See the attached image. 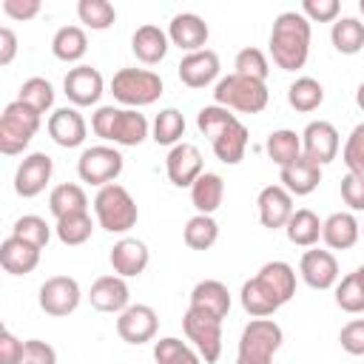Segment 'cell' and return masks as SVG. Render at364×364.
I'll return each mask as SVG.
<instances>
[{
	"mask_svg": "<svg viewBox=\"0 0 364 364\" xmlns=\"http://www.w3.org/2000/svg\"><path fill=\"white\" fill-rule=\"evenodd\" d=\"M182 330H185L188 341H193V347L205 364L219 361V355H222V318H216L199 307H188L182 316Z\"/></svg>",
	"mask_w": 364,
	"mask_h": 364,
	"instance_id": "cell-9",
	"label": "cell"
},
{
	"mask_svg": "<svg viewBox=\"0 0 364 364\" xmlns=\"http://www.w3.org/2000/svg\"><path fill=\"white\" fill-rule=\"evenodd\" d=\"M11 236H17V239H23V242H28V245H34V247L43 250V247L48 245V239H51V228L46 225L43 216L26 213V216H20V219L14 222Z\"/></svg>",
	"mask_w": 364,
	"mask_h": 364,
	"instance_id": "cell-46",
	"label": "cell"
},
{
	"mask_svg": "<svg viewBox=\"0 0 364 364\" xmlns=\"http://www.w3.org/2000/svg\"><path fill=\"white\" fill-rule=\"evenodd\" d=\"M222 199H225V182H222V176L213 173V171H205V173L191 185V202H193L196 213L210 216L213 210H219Z\"/></svg>",
	"mask_w": 364,
	"mask_h": 364,
	"instance_id": "cell-30",
	"label": "cell"
},
{
	"mask_svg": "<svg viewBox=\"0 0 364 364\" xmlns=\"http://www.w3.org/2000/svg\"><path fill=\"white\" fill-rule=\"evenodd\" d=\"M108 262H111V267H114L117 276H122V279H134V276H139V273L148 267L151 253H148V245H145L142 239H131V236H125V239H119V242L111 247Z\"/></svg>",
	"mask_w": 364,
	"mask_h": 364,
	"instance_id": "cell-20",
	"label": "cell"
},
{
	"mask_svg": "<svg viewBox=\"0 0 364 364\" xmlns=\"http://www.w3.org/2000/svg\"><path fill=\"white\" fill-rule=\"evenodd\" d=\"M94 213H97L100 228L108 230V233H128L136 225V219H139L134 196L122 185H117V182H111V185L97 191Z\"/></svg>",
	"mask_w": 364,
	"mask_h": 364,
	"instance_id": "cell-5",
	"label": "cell"
},
{
	"mask_svg": "<svg viewBox=\"0 0 364 364\" xmlns=\"http://www.w3.org/2000/svg\"><path fill=\"white\" fill-rule=\"evenodd\" d=\"M51 51L63 63H77L88 51V37H85V31L80 26H63L51 37Z\"/></svg>",
	"mask_w": 364,
	"mask_h": 364,
	"instance_id": "cell-32",
	"label": "cell"
},
{
	"mask_svg": "<svg viewBox=\"0 0 364 364\" xmlns=\"http://www.w3.org/2000/svg\"><path fill=\"white\" fill-rule=\"evenodd\" d=\"M341 11V3L338 0H304L301 3V14L310 20V23H333Z\"/></svg>",
	"mask_w": 364,
	"mask_h": 364,
	"instance_id": "cell-48",
	"label": "cell"
},
{
	"mask_svg": "<svg viewBox=\"0 0 364 364\" xmlns=\"http://www.w3.org/2000/svg\"><path fill=\"white\" fill-rule=\"evenodd\" d=\"M91 230H94V222H91L88 213H71V216L57 219V225H54L57 239H60L63 245H68V247L88 242V239H91Z\"/></svg>",
	"mask_w": 364,
	"mask_h": 364,
	"instance_id": "cell-44",
	"label": "cell"
},
{
	"mask_svg": "<svg viewBox=\"0 0 364 364\" xmlns=\"http://www.w3.org/2000/svg\"><path fill=\"white\" fill-rule=\"evenodd\" d=\"M165 171H168V179L176 185V188H191L202 173H205V162H202V154L193 142H179L168 151V159H165Z\"/></svg>",
	"mask_w": 364,
	"mask_h": 364,
	"instance_id": "cell-14",
	"label": "cell"
},
{
	"mask_svg": "<svg viewBox=\"0 0 364 364\" xmlns=\"http://www.w3.org/2000/svg\"><path fill=\"white\" fill-rule=\"evenodd\" d=\"M259 276L276 290V296L282 299V304H287L293 299V293H296V270L287 262H279V259L276 262H267V264H262Z\"/></svg>",
	"mask_w": 364,
	"mask_h": 364,
	"instance_id": "cell-40",
	"label": "cell"
},
{
	"mask_svg": "<svg viewBox=\"0 0 364 364\" xmlns=\"http://www.w3.org/2000/svg\"><path fill=\"white\" fill-rule=\"evenodd\" d=\"M282 341L284 333L273 318H250L239 336L236 364H273Z\"/></svg>",
	"mask_w": 364,
	"mask_h": 364,
	"instance_id": "cell-6",
	"label": "cell"
},
{
	"mask_svg": "<svg viewBox=\"0 0 364 364\" xmlns=\"http://www.w3.org/2000/svg\"><path fill=\"white\" fill-rule=\"evenodd\" d=\"M14 54H17V34L9 26H3L0 28V65H9Z\"/></svg>",
	"mask_w": 364,
	"mask_h": 364,
	"instance_id": "cell-54",
	"label": "cell"
},
{
	"mask_svg": "<svg viewBox=\"0 0 364 364\" xmlns=\"http://www.w3.org/2000/svg\"><path fill=\"white\" fill-rule=\"evenodd\" d=\"M239 299H242L245 313H250L253 318H267V316H273V313L282 307V299L276 296V290H273L259 273L242 284Z\"/></svg>",
	"mask_w": 364,
	"mask_h": 364,
	"instance_id": "cell-25",
	"label": "cell"
},
{
	"mask_svg": "<svg viewBox=\"0 0 364 364\" xmlns=\"http://www.w3.org/2000/svg\"><path fill=\"white\" fill-rule=\"evenodd\" d=\"M154 361L156 364H202V355L196 350H191L185 341L165 336L154 344Z\"/></svg>",
	"mask_w": 364,
	"mask_h": 364,
	"instance_id": "cell-41",
	"label": "cell"
},
{
	"mask_svg": "<svg viewBox=\"0 0 364 364\" xmlns=\"http://www.w3.org/2000/svg\"><path fill=\"white\" fill-rule=\"evenodd\" d=\"M77 173L82 182L105 188L122 173V154L111 145H91L77 159Z\"/></svg>",
	"mask_w": 364,
	"mask_h": 364,
	"instance_id": "cell-10",
	"label": "cell"
},
{
	"mask_svg": "<svg viewBox=\"0 0 364 364\" xmlns=\"http://www.w3.org/2000/svg\"><path fill=\"white\" fill-rule=\"evenodd\" d=\"M267 102H270L267 85L259 80L242 77V74H228L213 88V105H222L228 111L233 108L242 114H259L267 108Z\"/></svg>",
	"mask_w": 364,
	"mask_h": 364,
	"instance_id": "cell-4",
	"label": "cell"
},
{
	"mask_svg": "<svg viewBox=\"0 0 364 364\" xmlns=\"http://www.w3.org/2000/svg\"><path fill=\"white\" fill-rule=\"evenodd\" d=\"M310 20L301 11H282L270 28V57L282 71H299L310 57Z\"/></svg>",
	"mask_w": 364,
	"mask_h": 364,
	"instance_id": "cell-2",
	"label": "cell"
},
{
	"mask_svg": "<svg viewBox=\"0 0 364 364\" xmlns=\"http://www.w3.org/2000/svg\"><path fill=\"white\" fill-rule=\"evenodd\" d=\"M85 134H88V125L77 108H57L48 117V136L60 148H80L85 142Z\"/></svg>",
	"mask_w": 364,
	"mask_h": 364,
	"instance_id": "cell-23",
	"label": "cell"
},
{
	"mask_svg": "<svg viewBox=\"0 0 364 364\" xmlns=\"http://www.w3.org/2000/svg\"><path fill=\"white\" fill-rule=\"evenodd\" d=\"M77 17L94 31H105L117 20V9L108 0H80L77 3Z\"/></svg>",
	"mask_w": 364,
	"mask_h": 364,
	"instance_id": "cell-42",
	"label": "cell"
},
{
	"mask_svg": "<svg viewBox=\"0 0 364 364\" xmlns=\"http://www.w3.org/2000/svg\"><path fill=\"white\" fill-rule=\"evenodd\" d=\"M336 304L344 313H364V264L336 284Z\"/></svg>",
	"mask_w": 364,
	"mask_h": 364,
	"instance_id": "cell-37",
	"label": "cell"
},
{
	"mask_svg": "<svg viewBox=\"0 0 364 364\" xmlns=\"http://www.w3.org/2000/svg\"><path fill=\"white\" fill-rule=\"evenodd\" d=\"M358 11H361V14H364V0H358Z\"/></svg>",
	"mask_w": 364,
	"mask_h": 364,
	"instance_id": "cell-56",
	"label": "cell"
},
{
	"mask_svg": "<svg viewBox=\"0 0 364 364\" xmlns=\"http://www.w3.org/2000/svg\"><path fill=\"white\" fill-rule=\"evenodd\" d=\"M330 40L338 54H358L364 48V23L355 17H341L333 23Z\"/></svg>",
	"mask_w": 364,
	"mask_h": 364,
	"instance_id": "cell-36",
	"label": "cell"
},
{
	"mask_svg": "<svg viewBox=\"0 0 364 364\" xmlns=\"http://www.w3.org/2000/svg\"><path fill=\"white\" fill-rule=\"evenodd\" d=\"M199 131L210 139V148L219 162L239 165L247 151V128L222 105H205L196 114Z\"/></svg>",
	"mask_w": 364,
	"mask_h": 364,
	"instance_id": "cell-1",
	"label": "cell"
},
{
	"mask_svg": "<svg viewBox=\"0 0 364 364\" xmlns=\"http://www.w3.org/2000/svg\"><path fill=\"white\" fill-rule=\"evenodd\" d=\"M256 208H259V222L267 228V230H276V228H284L293 216V196L282 188V185H267L259 191L256 196Z\"/></svg>",
	"mask_w": 364,
	"mask_h": 364,
	"instance_id": "cell-19",
	"label": "cell"
},
{
	"mask_svg": "<svg viewBox=\"0 0 364 364\" xmlns=\"http://www.w3.org/2000/svg\"><path fill=\"white\" fill-rule=\"evenodd\" d=\"M91 131L100 139H105V142H117V145L134 148V145L145 142V136H148V119L136 108L100 105L91 114Z\"/></svg>",
	"mask_w": 364,
	"mask_h": 364,
	"instance_id": "cell-3",
	"label": "cell"
},
{
	"mask_svg": "<svg viewBox=\"0 0 364 364\" xmlns=\"http://www.w3.org/2000/svg\"><path fill=\"white\" fill-rule=\"evenodd\" d=\"M208 37H210L208 23H205L199 14H193V11H182V14H176V17L168 23V40H171L176 48L188 51V54L202 51L205 43H208Z\"/></svg>",
	"mask_w": 364,
	"mask_h": 364,
	"instance_id": "cell-18",
	"label": "cell"
},
{
	"mask_svg": "<svg viewBox=\"0 0 364 364\" xmlns=\"http://www.w3.org/2000/svg\"><path fill=\"white\" fill-rule=\"evenodd\" d=\"M48 210L63 219L71 213H88V196L77 182H63L57 188H51L48 193Z\"/></svg>",
	"mask_w": 364,
	"mask_h": 364,
	"instance_id": "cell-31",
	"label": "cell"
},
{
	"mask_svg": "<svg viewBox=\"0 0 364 364\" xmlns=\"http://www.w3.org/2000/svg\"><path fill=\"white\" fill-rule=\"evenodd\" d=\"M264 151L279 168H284V165H290V162H296L301 156V134H296L290 128H279V131H273L267 136Z\"/></svg>",
	"mask_w": 364,
	"mask_h": 364,
	"instance_id": "cell-34",
	"label": "cell"
},
{
	"mask_svg": "<svg viewBox=\"0 0 364 364\" xmlns=\"http://www.w3.org/2000/svg\"><path fill=\"white\" fill-rule=\"evenodd\" d=\"M168 43H171V40H168V31H162L159 26L145 23V26H139V28L134 31V37H131V51H134V57H136L139 63L156 65V63L165 60Z\"/></svg>",
	"mask_w": 364,
	"mask_h": 364,
	"instance_id": "cell-27",
	"label": "cell"
},
{
	"mask_svg": "<svg viewBox=\"0 0 364 364\" xmlns=\"http://www.w3.org/2000/svg\"><path fill=\"white\" fill-rule=\"evenodd\" d=\"M179 80L188 88H205L219 77V54L213 48H202L193 54H185L179 60Z\"/></svg>",
	"mask_w": 364,
	"mask_h": 364,
	"instance_id": "cell-21",
	"label": "cell"
},
{
	"mask_svg": "<svg viewBox=\"0 0 364 364\" xmlns=\"http://www.w3.org/2000/svg\"><path fill=\"white\" fill-rule=\"evenodd\" d=\"M341 162L347 165V171L353 173H364V122H358L347 142H344V151H341Z\"/></svg>",
	"mask_w": 364,
	"mask_h": 364,
	"instance_id": "cell-47",
	"label": "cell"
},
{
	"mask_svg": "<svg viewBox=\"0 0 364 364\" xmlns=\"http://www.w3.org/2000/svg\"><path fill=\"white\" fill-rule=\"evenodd\" d=\"M301 154L316 165H327L338 156V131L327 119H313L301 131Z\"/></svg>",
	"mask_w": 364,
	"mask_h": 364,
	"instance_id": "cell-13",
	"label": "cell"
},
{
	"mask_svg": "<svg viewBox=\"0 0 364 364\" xmlns=\"http://www.w3.org/2000/svg\"><path fill=\"white\" fill-rule=\"evenodd\" d=\"M80 299H82L80 284L71 276H51V279H46L43 287H40V296H37L40 310L48 313V316H57V318L74 313L80 307Z\"/></svg>",
	"mask_w": 364,
	"mask_h": 364,
	"instance_id": "cell-11",
	"label": "cell"
},
{
	"mask_svg": "<svg viewBox=\"0 0 364 364\" xmlns=\"http://www.w3.org/2000/svg\"><path fill=\"white\" fill-rule=\"evenodd\" d=\"M0 264L11 276H26L40 264V247H34L17 236H9L0 245Z\"/></svg>",
	"mask_w": 364,
	"mask_h": 364,
	"instance_id": "cell-28",
	"label": "cell"
},
{
	"mask_svg": "<svg viewBox=\"0 0 364 364\" xmlns=\"http://www.w3.org/2000/svg\"><path fill=\"white\" fill-rule=\"evenodd\" d=\"M17 100L26 102L28 108H34L37 114H46V111L54 105V85H51L46 77H28V80L20 85Z\"/></svg>",
	"mask_w": 364,
	"mask_h": 364,
	"instance_id": "cell-43",
	"label": "cell"
},
{
	"mask_svg": "<svg viewBox=\"0 0 364 364\" xmlns=\"http://www.w3.org/2000/svg\"><path fill=\"white\" fill-rule=\"evenodd\" d=\"M40 0H3V11L11 20H31L40 14Z\"/></svg>",
	"mask_w": 364,
	"mask_h": 364,
	"instance_id": "cell-53",
	"label": "cell"
},
{
	"mask_svg": "<svg viewBox=\"0 0 364 364\" xmlns=\"http://www.w3.org/2000/svg\"><path fill=\"white\" fill-rule=\"evenodd\" d=\"M162 77L148 68H119L111 80V94L128 108L151 105L162 97Z\"/></svg>",
	"mask_w": 364,
	"mask_h": 364,
	"instance_id": "cell-7",
	"label": "cell"
},
{
	"mask_svg": "<svg viewBox=\"0 0 364 364\" xmlns=\"http://www.w3.org/2000/svg\"><path fill=\"white\" fill-rule=\"evenodd\" d=\"M287 102H290V108H296L301 114L316 111L324 102V88L316 77H296L287 88Z\"/></svg>",
	"mask_w": 364,
	"mask_h": 364,
	"instance_id": "cell-35",
	"label": "cell"
},
{
	"mask_svg": "<svg viewBox=\"0 0 364 364\" xmlns=\"http://www.w3.org/2000/svg\"><path fill=\"white\" fill-rule=\"evenodd\" d=\"M23 347H26V341H20L11 330H3V336H0V364H23Z\"/></svg>",
	"mask_w": 364,
	"mask_h": 364,
	"instance_id": "cell-52",
	"label": "cell"
},
{
	"mask_svg": "<svg viewBox=\"0 0 364 364\" xmlns=\"http://www.w3.org/2000/svg\"><path fill=\"white\" fill-rule=\"evenodd\" d=\"M279 179H282V188H284L290 196H307V193H313V191L318 188V182H321V165H316L313 159H307V156L301 154L296 162L279 168Z\"/></svg>",
	"mask_w": 364,
	"mask_h": 364,
	"instance_id": "cell-24",
	"label": "cell"
},
{
	"mask_svg": "<svg viewBox=\"0 0 364 364\" xmlns=\"http://www.w3.org/2000/svg\"><path fill=\"white\" fill-rule=\"evenodd\" d=\"M233 68H236L233 74H242V77H250V80H259V82H264L267 74H270V63H267L264 51L262 48H253V46H247V48H242L236 54Z\"/></svg>",
	"mask_w": 364,
	"mask_h": 364,
	"instance_id": "cell-45",
	"label": "cell"
},
{
	"mask_svg": "<svg viewBox=\"0 0 364 364\" xmlns=\"http://www.w3.org/2000/svg\"><path fill=\"white\" fill-rule=\"evenodd\" d=\"M284 230H287V239H290L293 245H299V247H313V245L318 242V236H321V219H318L310 208H299V210H293V216H290V222L284 225Z\"/></svg>",
	"mask_w": 364,
	"mask_h": 364,
	"instance_id": "cell-33",
	"label": "cell"
},
{
	"mask_svg": "<svg viewBox=\"0 0 364 364\" xmlns=\"http://www.w3.org/2000/svg\"><path fill=\"white\" fill-rule=\"evenodd\" d=\"M321 239L327 247L333 250H350L358 239H361V222L350 213V210H338L330 213L321 222Z\"/></svg>",
	"mask_w": 364,
	"mask_h": 364,
	"instance_id": "cell-26",
	"label": "cell"
},
{
	"mask_svg": "<svg viewBox=\"0 0 364 364\" xmlns=\"http://www.w3.org/2000/svg\"><path fill=\"white\" fill-rule=\"evenodd\" d=\"M151 136L156 145H179V139L185 136V117L182 111L176 108H162L154 119V128H151Z\"/></svg>",
	"mask_w": 364,
	"mask_h": 364,
	"instance_id": "cell-39",
	"label": "cell"
},
{
	"mask_svg": "<svg viewBox=\"0 0 364 364\" xmlns=\"http://www.w3.org/2000/svg\"><path fill=\"white\" fill-rule=\"evenodd\" d=\"M91 307L100 310V313H122L125 307H131V290L125 284L122 276H100L94 284H91Z\"/></svg>",
	"mask_w": 364,
	"mask_h": 364,
	"instance_id": "cell-22",
	"label": "cell"
},
{
	"mask_svg": "<svg viewBox=\"0 0 364 364\" xmlns=\"http://www.w3.org/2000/svg\"><path fill=\"white\" fill-rule=\"evenodd\" d=\"M341 199L350 210H364V173L347 171V176L341 179Z\"/></svg>",
	"mask_w": 364,
	"mask_h": 364,
	"instance_id": "cell-49",
	"label": "cell"
},
{
	"mask_svg": "<svg viewBox=\"0 0 364 364\" xmlns=\"http://www.w3.org/2000/svg\"><path fill=\"white\" fill-rule=\"evenodd\" d=\"M102 88H105V80L94 65H74L63 80L65 97L80 108L82 105H97L100 97H102Z\"/></svg>",
	"mask_w": 364,
	"mask_h": 364,
	"instance_id": "cell-16",
	"label": "cell"
},
{
	"mask_svg": "<svg viewBox=\"0 0 364 364\" xmlns=\"http://www.w3.org/2000/svg\"><path fill=\"white\" fill-rule=\"evenodd\" d=\"M51 173H54L51 156L43 154V151H34V154L23 156V162L17 165V171H14V191L23 199H31V196L46 191V185L51 182Z\"/></svg>",
	"mask_w": 364,
	"mask_h": 364,
	"instance_id": "cell-12",
	"label": "cell"
},
{
	"mask_svg": "<svg viewBox=\"0 0 364 364\" xmlns=\"http://www.w3.org/2000/svg\"><path fill=\"white\" fill-rule=\"evenodd\" d=\"M191 307H199L216 318H225L230 310V290L216 279H202L191 290Z\"/></svg>",
	"mask_w": 364,
	"mask_h": 364,
	"instance_id": "cell-29",
	"label": "cell"
},
{
	"mask_svg": "<svg viewBox=\"0 0 364 364\" xmlns=\"http://www.w3.org/2000/svg\"><path fill=\"white\" fill-rule=\"evenodd\" d=\"M355 105H358V108L364 111V82H361V85L355 88Z\"/></svg>",
	"mask_w": 364,
	"mask_h": 364,
	"instance_id": "cell-55",
	"label": "cell"
},
{
	"mask_svg": "<svg viewBox=\"0 0 364 364\" xmlns=\"http://www.w3.org/2000/svg\"><path fill=\"white\" fill-rule=\"evenodd\" d=\"M361 236H364V222H361Z\"/></svg>",
	"mask_w": 364,
	"mask_h": 364,
	"instance_id": "cell-57",
	"label": "cell"
},
{
	"mask_svg": "<svg viewBox=\"0 0 364 364\" xmlns=\"http://www.w3.org/2000/svg\"><path fill=\"white\" fill-rule=\"evenodd\" d=\"M156 327H159V316H156V310L151 304H131L117 318V333L128 344L151 341L156 336Z\"/></svg>",
	"mask_w": 364,
	"mask_h": 364,
	"instance_id": "cell-15",
	"label": "cell"
},
{
	"mask_svg": "<svg viewBox=\"0 0 364 364\" xmlns=\"http://www.w3.org/2000/svg\"><path fill=\"white\" fill-rule=\"evenodd\" d=\"M23 364H57V350L48 341L28 338L23 347Z\"/></svg>",
	"mask_w": 364,
	"mask_h": 364,
	"instance_id": "cell-51",
	"label": "cell"
},
{
	"mask_svg": "<svg viewBox=\"0 0 364 364\" xmlns=\"http://www.w3.org/2000/svg\"><path fill=\"white\" fill-rule=\"evenodd\" d=\"M40 122H43V114L28 108L26 102H20V100L9 102L0 117V151L6 156L20 154L40 131Z\"/></svg>",
	"mask_w": 364,
	"mask_h": 364,
	"instance_id": "cell-8",
	"label": "cell"
},
{
	"mask_svg": "<svg viewBox=\"0 0 364 364\" xmlns=\"http://www.w3.org/2000/svg\"><path fill=\"white\" fill-rule=\"evenodd\" d=\"M182 236H185V245H188L191 250H208V247H213L216 239H219V225H216L213 216L196 213V216H191V219L185 222Z\"/></svg>",
	"mask_w": 364,
	"mask_h": 364,
	"instance_id": "cell-38",
	"label": "cell"
},
{
	"mask_svg": "<svg viewBox=\"0 0 364 364\" xmlns=\"http://www.w3.org/2000/svg\"><path fill=\"white\" fill-rule=\"evenodd\" d=\"M338 341H341V350L350 353V355H364V318H353L341 327L338 333Z\"/></svg>",
	"mask_w": 364,
	"mask_h": 364,
	"instance_id": "cell-50",
	"label": "cell"
},
{
	"mask_svg": "<svg viewBox=\"0 0 364 364\" xmlns=\"http://www.w3.org/2000/svg\"><path fill=\"white\" fill-rule=\"evenodd\" d=\"M299 273L313 290H330L333 284H338V262L330 250H321V247L304 250L299 262Z\"/></svg>",
	"mask_w": 364,
	"mask_h": 364,
	"instance_id": "cell-17",
	"label": "cell"
}]
</instances>
